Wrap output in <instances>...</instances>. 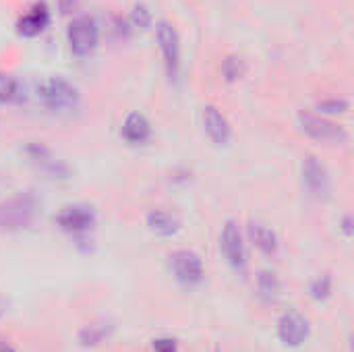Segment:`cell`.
Segmentation results:
<instances>
[{"label": "cell", "instance_id": "cell-20", "mask_svg": "<svg viewBox=\"0 0 354 352\" xmlns=\"http://www.w3.org/2000/svg\"><path fill=\"white\" fill-rule=\"evenodd\" d=\"M309 293H311V299H315V301H326V299H330V295H332V278H330V274L317 276V278L311 282Z\"/></svg>", "mask_w": 354, "mask_h": 352}, {"label": "cell", "instance_id": "cell-9", "mask_svg": "<svg viewBox=\"0 0 354 352\" xmlns=\"http://www.w3.org/2000/svg\"><path fill=\"white\" fill-rule=\"evenodd\" d=\"M303 183H305V189L309 191L311 197H315L319 201L330 199V193H332L330 172L315 156H309L303 162Z\"/></svg>", "mask_w": 354, "mask_h": 352}, {"label": "cell", "instance_id": "cell-14", "mask_svg": "<svg viewBox=\"0 0 354 352\" xmlns=\"http://www.w3.org/2000/svg\"><path fill=\"white\" fill-rule=\"evenodd\" d=\"M122 137L133 143V145H139V143H145L149 137H151V124L149 120L141 114V112H131L124 122H122Z\"/></svg>", "mask_w": 354, "mask_h": 352}, {"label": "cell", "instance_id": "cell-13", "mask_svg": "<svg viewBox=\"0 0 354 352\" xmlns=\"http://www.w3.org/2000/svg\"><path fill=\"white\" fill-rule=\"evenodd\" d=\"M203 127H205L209 139L218 145H226L232 139V127H230L228 118L216 106L203 108Z\"/></svg>", "mask_w": 354, "mask_h": 352}, {"label": "cell", "instance_id": "cell-3", "mask_svg": "<svg viewBox=\"0 0 354 352\" xmlns=\"http://www.w3.org/2000/svg\"><path fill=\"white\" fill-rule=\"evenodd\" d=\"M68 48L75 56H89L100 44V27L93 17L79 15L71 21L66 31Z\"/></svg>", "mask_w": 354, "mask_h": 352}, {"label": "cell", "instance_id": "cell-23", "mask_svg": "<svg viewBox=\"0 0 354 352\" xmlns=\"http://www.w3.org/2000/svg\"><path fill=\"white\" fill-rule=\"evenodd\" d=\"M131 23L135 27H141V29H147L151 25V12L145 4H135L133 10H131Z\"/></svg>", "mask_w": 354, "mask_h": 352}, {"label": "cell", "instance_id": "cell-1", "mask_svg": "<svg viewBox=\"0 0 354 352\" xmlns=\"http://www.w3.org/2000/svg\"><path fill=\"white\" fill-rule=\"evenodd\" d=\"M39 214V203L33 193H17L0 203V228L19 232L29 228Z\"/></svg>", "mask_w": 354, "mask_h": 352}, {"label": "cell", "instance_id": "cell-21", "mask_svg": "<svg viewBox=\"0 0 354 352\" xmlns=\"http://www.w3.org/2000/svg\"><path fill=\"white\" fill-rule=\"evenodd\" d=\"M247 66H245V60L239 58V56H228L224 62H222V75L226 77V81H236L245 75Z\"/></svg>", "mask_w": 354, "mask_h": 352}, {"label": "cell", "instance_id": "cell-22", "mask_svg": "<svg viewBox=\"0 0 354 352\" xmlns=\"http://www.w3.org/2000/svg\"><path fill=\"white\" fill-rule=\"evenodd\" d=\"M348 108H351V104H348L346 100H342V98H332V100H324V102L317 104L319 114H332V116H336V114H346Z\"/></svg>", "mask_w": 354, "mask_h": 352}, {"label": "cell", "instance_id": "cell-18", "mask_svg": "<svg viewBox=\"0 0 354 352\" xmlns=\"http://www.w3.org/2000/svg\"><path fill=\"white\" fill-rule=\"evenodd\" d=\"M257 290H259V297H261L263 301L274 303V301H278L280 295H282V282H280V278H278L274 272L261 270V272L257 274Z\"/></svg>", "mask_w": 354, "mask_h": 352}, {"label": "cell", "instance_id": "cell-19", "mask_svg": "<svg viewBox=\"0 0 354 352\" xmlns=\"http://www.w3.org/2000/svg\"><path fill=\"white\" fill-rule=\"evenodd\" d=\"M110 332H112V328L108 324H91L79 332V342H81V346L93 349V346H100L102 342H106L110 338Z\"/></svg>", "mask_w": 354, "mask_h": 352}, {"label": "cell", "instance_id": "cell-17", "mask_svg": "<svg viewBox=\"0 0 354 352\" xmlns=\"http://www.w3.org/2000/svg\"><path fill=\"white\" fill-rule=\"evenodd\" d=\"M147 226L160 237H174L180 230V222L164 210H151L147 214Z\"/></svg>", "mask_w": 354, "mask_h": 352}, {"label": "cell", "instance_id": "cell-27", "mask_svg": "<svg viewBox=\"0 0 354 352\" xmlns=\"http://www.w3.org/2000/svg\"><path fill=\"white\" fill-rule=\"evenodd\" d=\"M6 311V303H4V299H0V315Z\"/></svg>", "mask_w": 354, "mask_h": 352}, {"label": "cell", "instance_id": "cell-5", "mask_svg": "<svg viewBox=\"0 0 354 352\" xmlns=\"http://www.w3.org/2000/svg\"><path fill=\"white\" fill-rule=\"evenodd\" d=\"M168 263H170V270H172L178 284L193 288V286H199L203 282L205 270H203V261L197 253L187 251V249L174 251L168 257Z\"/></svg>", "mask_w": 354, "mask_h": 352}, {"label": "cell", "instance_id": "cell-26", "mask_svg": "<svg viewBox=\"0 0 354 352\" xmlns=\"http://www.w3.org/2000/svg\"><path fill=\"white\" fill-rule=\"evenodd\" d=\"M0 352H17L15 349H10L8 344H0Z\"/></svg>", "mask_w": 354, "mask_h": 352}, {"label": "cell", "instance_id": "cell-25", "mask_svg": "<svg viewBox=\"0 0 354 352\" xmlns=\"http://www.w3.org/2000/svg\"><path fill=\"white\" fill-rule=\"evenodd\" d=\"M342 230H344V234H346V237H351V234H353V218H351V216H346V218L342 220Z\"/></svg>", "mask_w": 354, "mask_h": 352}, {"label": "cell", "instance_id": "cell-15", "mask_svg": "<svg viewBox=\"0 0 354 352\" xmlns=\"http://www.w3.org/2000/svg\"><path fill=\"white\" fill-rule=\"evenodd\" d=\"M249 239L253 243V247L257 251H261L263 255H276L278 253V234L268 226V224H261V222H251L249 224Z\"/></svg>", "mask_w": 354, "mask_h": 352}, {"label": "cell", "instance_id": "cell-7", "mask_svg": "<svg viewBox=\"0 0 354 352\" xmlns=\"http://www.w3.org/2000/svg\"><path fill=\"white\" fill-rule=\"evenodd\" d=\"M95 212L89 205L83 203H75V205H66L60 210V214L56 216V224L68 232V234H87L89 230H93L95 226Z\"/></svg>", "mask_w": 354, "mask_h": 352}, {"label": "cell", "instance_id": "cell-2", "mask_svg": "<svg viewBox=\"0 0 354 352\" xmlns=\"http://www.w3.org/2000/svg\"><path fill=\"white\" fill-rule=\"evenodd\" d=\"M37 100L52 112H71L79 106V89L62 79V77H48L37 85Z\"/></svg>", "mask_w": 354, "mask_h": 352}, {"label": "cell", "instance_id": "cell-16", "mask_svg": "<svg viewBox=\"0 0 354 352\" xmlns=\"http://www.w3.org/2000/svg\"><path fill=\"white\" fill-rule=\"evenodd\" d=\"M27 98V87L21 79L0 71V104H21Z\"/></svg>", "mask_w": 354, "mask_h": 352}, {"label": "cell", "instance_id": "cell-11", "mask_svg": "<svg viewBox=\"0 0 354 352\" xmlns=\"http://www.w3.org/2000/svg\"><path fill=\"white\" fill-rule=\"evenodd\" d=\"M25 154H27L29 162L33 166H37L41 172H46L50 178H66L68 176V168L60 160H56L48 147H44L39 143H29L25 147Z\"/></svg>", "mask_w": 354, "mask_h": 352}, {"label": "cell", "instance_id": "cell-8", "mask_svg": "<svg viewBox=\"0 0 354 352\" xmlns=\"http://www.w3.org/2000/svg\"><path fill=\"white\" fill-rule=\"evenodd\" d=\"M220 247H222V253H224L228 266L234 272L247 270V247H245V239H243V232L236 222H226V226L222 230Z\"/></svg>", "mask_w": 354, "mask_h": 352}, {"label": "cell", "instance_id": "cell-10", "mask_svg": "<svg viewBox=\"0 0 354 352\" xmlns=\"http://www.w3.org/2000/svg\"><path fill=\"white\" fill-rule=\"evenodd\" d=\"M309 332H311L309 322L299 311H288L278 322V336L290 349L303 346L309 338Z\"/></svg>", "mask_w": 354, "mask_h": 352}, {"label": "cell", "instance_id": "cell-12", "mask_svg": "<svg viewBox=\"0 0 354 352\" xmlns=\"http://www.w3.org/2000/svg\"><path fill=\"white\" fill-rule=\"evenodd\" d=\"M48 23H50V10L44 2H37L25 15H21V19L17 21V31L23 37H35L48 27Z\"/></svg>", "mask_w": 354, "mask_h": 352}, {"label": "cell", "instance_id": "cell-4", "mask_svg": "<svg viewBox=\"0 0 354 352\" xmlns=\"http://www.w3.org/2000/svg\"><path fill=\"white\" fill-rule=\"evenodd\" d=\"M156 37H158V46H160V52L164 58L166 73L172 81H176L180 75V37H178V31L170 21H160L156 25Z\"/></svg>", "mask_w": 354, "mask_h": 352}, {"label": "cell", "instance_id": "cell-6", "mask_svg": "<svg viewBox=\"0 0 354 352\" xmlns=\"http://www.w3.org/2000/svg\"><path fill=\"white\" fill-rule=\"evenodd\" d=\"M299 124L309 137H313L317 141H324V143H344L346 137H348L342 124L326 118L324 114L301 112L299 114Z\"/></svg>", "mask_w": 354, "mask_h": 352}, {"label": "cell", "instance_id": "cell-24", "mask_svg": "<svg viewBox=\"0 0 354 352\" xmlns=\"http://www.w3.org/2000/svg\"><path fill=\"white\" fill-rule=\"evenodd\" d=\"M151 346H153V352H178V344L174 338H156Z\"/></svg>", "mask_w": 354, "mask_h": 352}]
</instances>
